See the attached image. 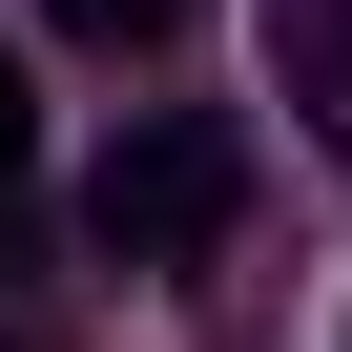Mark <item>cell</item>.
Here are the masks:
<instances>
[{
	"label": "cell",
	"instance_id": "obj_2",
	"mask_svg": "<svg viewBox=\"0 0 352 352\" xmlns=\"http://www.w3.org/2000/svg\"><path fill=\"white\" fill-rule=\"evenodd\" d=\"M270 83L311 104V145L352 166V0H270Z\"/></svg>",
	"mask_w": 352,
	"mask_h": 352
},
{
	"label": "cell",
	"instance_id": "obj_4",
	"mask_svg": "<svg viewBox=\"0 0 352 352\" xmlns=\"http://www.w3.org/2000/svg\"><path fill=\"white\" fill-rule=\"evenodd\" d=\"M21 145H42V104H21V42H0V187H21Z\"/></svg>",
	"mask_w": 352,
	"mask_h": 352
},
{
	"label": "cell",
	"instance_id": "obj_1",
	"mask_svg": "<svg viewBox=\"0 0 352 352\" xmlns=\"http://www.w3.org/2000/svg\"><path fill=\"white\" fill-rule=\"evenodd\" d=\"M228 208H249V145H228L208 104H145V124L83 166V249H104V270H208Z\"/></svg>",
	"mask_w": 352,
	"mask_h": 352
},
{
	"label": "cell",
	"instance_id": "obj_3",
	"mask_svg": "<svg viewBox=\"0 0 352 352\" xmlns=\"http://www.w3.org/2000/svg\"><path fill=\"white\" fill-rule=\"evenodd\" d=\"M63 21H83V42H187L208 0H63Z\"/></svg>",
	"mask_w": 352,
	"mask_h": 352
}]
</instances>
